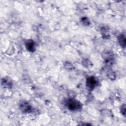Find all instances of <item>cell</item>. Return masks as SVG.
Returning a JSON list of instances; mask_svg holds the SVG:
<instances>
[{
  "mask_svg": "<svg viewBox=\"0 0 126 126\" xmlns=\"http://www.w3.org/2000/svg\"><path fill=\"white\" fill-rule=\"evenodd\" d=\"M65 104L67 108L70 111H77L80 110L82 108L80 102L73 98L67 99L65 102Z\"/></svg>",
  "mask_w": 126,
  "mask_h": 126,
  "instance_id": "6da1fadb",
  "label": "cell"
},
{
  "mask_svg": "<svg viewBox=\"0 0 126 126\" xmlns=\"http://www.w3.org/2000/svg\"><path fill=\"white\" fill-rule=\"evenodd\" d=\"M97 84V80L93 76L89 77L86 80V86L90 90H93Z\"/></svg>",
  "mask_w": 126,
  "mask_h": 126,
  "instance_id": "7a4b0ae2",
  "label": "cell"
},
{
  "mask_svg": "<svg viewBox=\"0 0 126 126\" xmlns=\"http://www.w3.org/2000/svg\"><path fill=\"white\" fill-rule=\"evenodd\" d=\"M20 110L24 113H28L32 110V106L27 102L23 101L21 102L19 105Z\"/></svg>",
  "mask_w": 126,
  "mask_h": 126,
  "instance_id": "3957f363",
  "label": "cell"
},
{
  "mask_svg": "<svg viewBox=\"0 0 126 126\" xmlns=\"http://www.w3.org/2000/svg\"><path fill=\"white\" fill-rule=\"evenodd\" d=\"M25 46L27 50L29 52H33L35 50V44L34 41L32 39L28 40L25 43Z\"/></svg>",
  "mask_w": 126,
  "mask_h": 126,
  "instance_id": "277c9868",
  "label": "cell"
},
{
  "mask_svg": "<svg viewBox=\"0 0 126 126\" xmlns=\"http://www.w3.org/2000/svg\"><path fill=\"white\" fill-rule=\"evenodd\" d=\"M118 42L120 45L123 48H125L126 46V39L125 35L124 34H120L118 38Z\"/></svg>",
  "mask_w": 126,
  "mask_h": 126,
  "instance_id": "5b68a950",
  "label": "cell"
},
{
  "mask_svg": "<svg viewBox=\"0 0 126 126\" xmlns=\"http://www.w3.org/2000/svg\"><path fill=\"white\" fill-rule=\"evenodd\" d=\"M1 84L5 88H10L12 86L11 81L8 78H3L1 80Z\"/></svg>",
  "mask_w": 126,
  "mask_h": 126,
  "instance_id": "8992f818",
  "label": "cell"
},
{
  "mask_svg": "<svg viewBox=\"0 0 126 126\" xmlns=\"http://www.w3.org/2000/svg\"><path fill=\"white\" fill-rule=\"evenodd\" d=\"M121 112H122V114L124 115H125V114H126V107H125V105H123L122 107V109H121Z\"/></svg>",
  "mask_w": 126,
  "mask_h": 126,
  "instance_id": "52a82bcc",
  "label": "cell"
}]
</instances>
